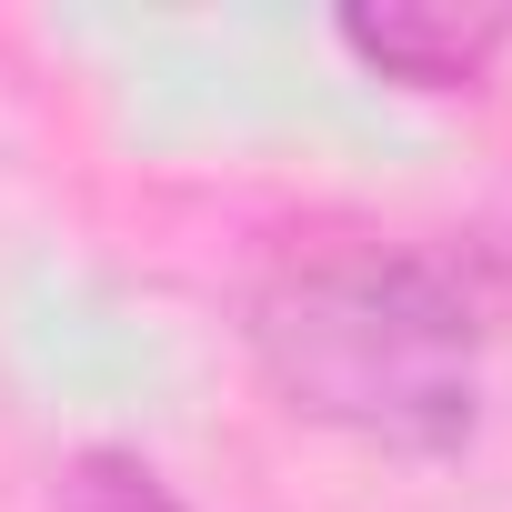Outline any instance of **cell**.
<instances>
[{
  "label": "cell",
  "mask_w": 512,
  "mask_h": 512,
  "mask_svg": "<svg viewBox=\"0 0 512 512\" xmlns=\"http://www.w3.org/2000/svg\"><path fill=\"white\" fill-rule=\"evenodd\" d=\"M251 352L272 392L382 452H452L482 412V322L422 251L302 241L251 292Z\"/></svg>",
  "instance_id": "cell-1"
},
{
  "label": "cell",
  "mask_w": 512,
  "mask_h": 512,
  "mask_svg": "<svg viewBox=\"0 0 512 512\" xmlns=\"http://www.w3.org/2000/svg\"><path fill=\"white\" fill-rule=\"evenodd\" d=\"M502 11H432V0H382V11H342V41L412 81V91H452V81H482V61L502 51Z\"/></svg>",
  "instance_id": "cell-2"
},
{
  "label": "cell",
  "mask_w": 512,
  "mask_h": 512,
  "mask_svg": "<svg viewBox=\"0 0 512 512\" xmlns=\"http://www.w3.org/2000/svg\"><path fill=\"white\" fill-rule=\"evenodd\" d=\"M51 512H181V502H171V482L141 452H81L61 472V502Z\"/></svg>",
  "instance_id": "cell-3"
}]
</instances>
